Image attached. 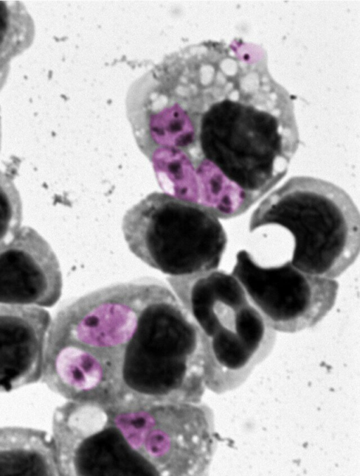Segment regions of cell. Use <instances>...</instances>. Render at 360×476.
Here are the masks:
<instances>
[{"label":"cell","mask_w":360,"mask_h":476,"mask_svg":"<svg viewBox=\"0 0 360 476\" xmlns=\"http://www.w3.org/2000/svg\"><path fill=\"white\" fill-rule=\"evenodd\" d=\"M49 312L31 305L0 304V392L41 378Z\"/></svg>","instance_id":"8fae6325"},{"label":"cell","mask_w":360,"mask_h":476,"mask_svg":"<svg viewBox=\"0 0 360 476\" xmlns=\"http://www.w3.org/2000/svg\"><path fill=\"white\" fill-rule=\"evenodd\" d=\"M211 366L201 329L172 291L154 280L124 350L117 408L200 403Z\"/></svg>","instance_id":"3957f363"},{"label":"cell","mask_w":360,"mask_h":476,"mask_svg":"<svg viewBox=\"0 0 360 476\" xmlns=\"http://www.w3.org/2000/svg\"><path fill=\"white\" fill-rule=\"evenodd\" d=\"M276 225L294 238L291 264L307 274L333 279L356 259L360 218L339 186L311 176H294L268 194L252 212L249 230Z\"/></svg>","instance_id":"277c9868"},{"label":"cell","mask_w":360,"mask_h":476,"mask_svg":"<svg viewBox=\"0 0 360 476\" xmlns=\"http://www.w3.org/2000/svg\"><path fill=\"white\" fill-rule=\"evenodd\" d=\"M236 260L231 275L274 330L294 333L312 327L335 303L338 283L333 279L307 274L290 260L263 267L244 249Z\"/></svg>","instance_id":"9c48e42d"},{"label":"cell","mask_w":360,"mask_h":476,"mask_svg":"<svg viewBox=\"0 0 360 476\" xmlns=\"http://www.w3.org/2000/svg\"><path fill=\"white\" fill-rule=\"evenodd\" d=\"M1 116H0V147H1Z\"/></svg>","instance_id":"9a60e30c"},{"label":"cell","mask_w":360,"mask_h":476,"mask_svg":"<svg viewBox=\"0 0 360 476\" xmlns=\"http://www.w3.org/2000/svg\"><path fill=\"white\" fill-rule=\"evenodd\" d=\"M59 475H154L103 406L68 400L52 421Z\"/></svg>","instance_id":"ba28073f"},{"label":"cell","mask_w":360,"mask_h":476,"mask_svg":"<svg viewBox=\"0 0 360 476\" xmlns=\"http://www.w3.org/2000/svg\"><path fill=\"white\" fill-rule=\"evenodd\" d=\"M209 345L206 386L221 393L237 387L270 352L275 332L250 303L240 282L223 270L167 278Z\"/></svg>","instance_id":"5b68a950"},{"label":"cell","mask_w":360,"mask_h":476,"mask_svg":"<svg viewBox=\"0 0 360 476\" xmlns=\"http://www.w3.org/2000/svg\"><path fill=\"white\" fill-rule=\"evenodd\" d=\"M149 281L104 287L69 303L51 319L41 382L68 400L108 409L122 400V364Z\"/></svg>","instance_id":"7a4b0ae2"},{"label":"cell","mask_w":360,"mask_h":476,"mask_svg":"<svg viewBox=\"0 0 360 476\" xmlns=\"http://www.w3.org/2000/svg\"><path fill=\"white\" fill-rule=\"evenodd\" d=\"M34 37V22L24 5L18 1H0V90L11 60L32 45Z\"/></svg>","instance_id":"4fadbf2b"},{"label":"cell","mask_w":360,"mask_h":476,"mask_svg":"<svg viewBox=\"0 0 360 476\" xmlns=\"http://www.w3.org/2000/svg\"><path fill=\"white\" fill-rule=\"evenodd\" d=\"M298 142L286 100L210 97L194 119L186 199L218 218L244 213L285 177Z\"/></svg>","instance_id":"6da1fadb"},{"label":"cell","mask_w":360,"mask_h":476,"mask_svg":"<svg viewBox=\"0 0 360 476\" xmlns=\"http://www.w3.org/2000/svg\"><path fill=\"white\" fill-rule=\"evenodd\" d=\"M124 440L154 475L206 473L214 450V424L200 403H158L109 409Z\"/></svg>","instance_id":"52a82bcc"},{"label":"cell","mask_w":360,"mask_h":476,"mask_svg":"<svg viewBox=\"0 0 360 476\" xmlns=\"http://www.w3.org/2000/svg\"><path fill=\"white\" fill-rule=\"evenodd\" d=\"M122 228L136 257L172 277L216 270L227 244L216 216L167 192L150 193L133 206L124 214Z\"/></svg>","instance_id":"8992f818"},{"label":"cell","mask_w":360,"mask_h":476,"mask_svg":"<svg viewBox=\"0 0 360 476\" xmlns=\"http://www.w3.org/2000/svg\"><path fill=\"white\" fill-rule=\"evenodd\" d=\"M22 206L20 194L11 178L0 170V249L21 228Z\"/></svg>","instance_id":"5bb4252c"},{"label":"cell","mask_w":360,"mask_h":476,"mask_svg":"<svg viewBox=\"0 0 360 476\" xmlns=\"http://www.w3.org/2000/svg\"><path fill=\"white\" fill-rule=\"evenodd\" d=\"M63 277L49 244L34 229L21 227L0 249V304L53 306Z\"/></svg>","instance_id":"30bf717a"},{"label":"cell","mask_w":360,"mask_h":476,"mask_svg":"<svg viewBox=\"0 0 360 476\" xmlns=\"http://www.w3.org/2000/svg\"><path fill=\"white\" fill-rule=\"evenodd\" d=\"M59 475L54 444L46 432L0 428V476Z\"/></svg>","instance_id":"7c38bea8"}]
</instances>
